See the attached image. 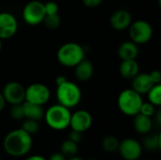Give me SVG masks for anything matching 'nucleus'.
I'll return each mask as SVG.
<instances>
[{
	"mask_svg": "<svg viewBox=\"0 0 161 160\" xmlns=\"http://www.w3.org/2000/svg\"><path fill=\"white\" fill-rule=\"evenodd\" d=\"M32 144V136L22 128L8 132L3 141L5 152L13 157H21L27 155L31 150Z\"/></svg>",
	"mask_w": 161,
	"mask_h": 160,
	"instance_id": "f257e3e1",
	"label": "nucleus"
},
{
	"mask_svg": "<svg viewBox=\"0 0 161 160\" xmlns=\"http://www.w3.org/2000/svg\"><path fill=\"white\" fill-rule=\"evenodd\" d=\"M71 114L70 108L58 103L44 111L43 119L51 129L61 131L70 126Z\"/></svg>",
	"mask_w": 161,
	"mask_h": 160,
	"instance_id": "f03ea898",
	"label": "nucleus"
},
{
	"mask_svg": "<svg viewBox=\"0 0 161 160\" xmlns=\"http://www.w3.org/2000/svg\"><path fill=\"white\" fill-rule=\"evenodd\" d=\"M56 96L58 104L71 109L80 103L82 92L78 85L67 79L65 82L57 86Z\"/></svg>",
	"mask_w": 161,
	"mask_h": 160,
	"instance_id": "7ed1b4c3",
	"label": "nucleus"
},
{
	"mask_svg": "<svg viewBox=\"0 0 161 160\" xmlns=\"http://www.w3.org/2000/svg\"><path fill=\"white\" fill-rule=\"evenodd\" d=\"M57 58L62 66L75 67L85 58V50L76 42H66L58 48Z\"/></svg>",
	"mask_w": 161,
	"mask_h": 160,
	"instance_id": "20e7f679",
	"label": "nucleus"
},
{
	"mask_svg": "<svg viewBox=\"0 0 161 160\" xmlns=\"http://www.w3.org/2000/svg\"><path fill=\"white\" fill-rule=\"evenodd\" d=\"M143 100L140 93L132 89L124 90L118 96L117 104L120 111L130 117H134L140 112Z\"/></svg>",
	"mask_w": 161,
	"mask_h": 160,
	"instance_id": "39448f33",
	"label": "nucleus"
},
{
	"mask_svg": "<svg viewBox=\"0 0 161 160\" xmlns=\"http://www.w3.org/2000/svg\"><path fill=\"white\" fill-rule=\"evenodd\" d=\"M45 14L44 3L39 0H31L26 3L22 11L24 21L29 25H38L42 23Z\"/></svg>",
	"mask_w": 161,
	"mask_h": 160,
	"instance_id": "423d86ee",
	"label": "nucleus"
},
{
	"mask_svg": "<svg viewBox=\"0 0 161 160\" xmlns=\"http://www.w3.org/2000/svg\"><path fill=\"white\" fill-rule=\"evenodd\" d=\"M152 25L144 20H138L129 25V37L137 44H144L153 37Z\"/></svg>",
	"mask_w": 161,
	"mask_h": 160,
	"instance_id": "0eeeda50",
	"label": "nucleus"
},
{
	"mask_svg": "<svg viewBox=\"0 0 161 160\" xmlns=\"http://www.w3.org/2000/svg\"><path fill=\"white\" fill-rule=\"evenodd\" d=\"M51 97V91L49 88L42 83H33L30 84L25 89V101L43 106L45 105Z\"/></svg>",
	"mask_w": 161,
	"mask_h": 160,
	"instance_id": "6e6552de",
	"label": "nucleus"
},
{
	"mask_svg": "<svg viewBox=\"0 0 161 160\" xmlns=\"http://www.w3.org/2000/svg\"><path fill=\"white\" fill-rule=\"evenodd\" d=\"M6 102L9 105L22 104L25 101V88L17 81L8 82L1 91Z\"/></svg>",
	"mask_w": 161,
	"mask_h": 160,
	"instance_id": "1a4fd4ad",
	"label": "nucleus"
},
{
	"mask_svg": "<svg viewBox=\"0 0 161 160\" xmlns=\"http://www.w3.org/2000/svg\"><path fill=\"white\" fill-rule=\"evenodd\" d=\"M118 152L124 159L138 160L142 154V146L137 140L127 138L120 141Z\"/></svg>",
	"mask_w": 161,
	"mask_h": 160,
	"instance_id": "9d476101",
	"label": "nucleus"
},
{
	"mask_svg": "<svg viewBox=\"0 0 161 160\" xmlns=\"http://www.w3.org/2000/svg\"><path fill=\"white\" fill-rule=\"evenodd\" d=\"M18 30L16 17L8 11L0 12V39L8 40L12 38Z\"/></svg>",
	"mask_w": 161,
	"mask_h": 160,
	"instance_id": "9b49d317",
	"label": "nucleus"
},
{
	"mask_svg": "<svg viewBox=\"0 0 161 160\" xmlns=\"http://www.w3.org/2000/svg\"><path fill=\"white\" fill-rule=\"evenodd\" d=\"M92 124V117L89 111L84 109H79L71 114L70 127L72 128V130L84 133L91 128Z\"/></svg>",
	"mask_w": 161,
	"mask_h": 160,
	"instance_id": "f8f14e48",
	"label": "nucleus"
},
{
	"mask_svg": "<svg viewBox=\"0 0 161 160\" xmlns=\"http://www.w3.org/2000/svg\"><path fill=\"white\" fill-rule=\"evenodd\" d=\"M109 22L115 30L121 31L129 27L132 23V16L126 9H118L111 14Z\"/></svg>",
	"mask_w": 161,
	"mask_h": 160,
	"instance_id": "ddd939ff",
	"label": "nucleus"
},
{
	"mask_svg": "<svg viewBox=\"0 0 161 160\" xmlns=\"http://www.w3.org/2000/svg\"><path fill=\"white\" fill-rule=\"evenodd\" d=\"M132 80V90L140 93L141 95L146 94L150 89L155 85L149 75V74L139 73Z\"/></svg>",
	"mask_w": 161,
	"mask_h": 160,
	"instance_id": "4468645a",
	"label": "nucleus"
},
{
	"mask_svg": "<svg viewBox=\"0 0 161 160\" xmlns=\"http://www.w3.org/2000/svg\"><path fill=\"white\" fill-rule=\"evenodd\" d=\"M74 68H75V75L76 79H78L79 81H83V82L88 81L93 75L94 67H93L92 62L90 59H87V58L82 59Z\"/></svg>",
	"mask_w": 161,
	"mask_h": 160,
	"instance_id": "2eb2a0df",
	"label": "nucleus"
},
{
	"mask_svg": "<svg viewBox=\"0 0 161 160\" xmlns=\"http://www.w3.org/2000/svg\"><path fill=\"white\" fill-rule=\"evenodd\" d=\"M118 56L122 60L126 59H136L139 56V47L138 44L134 41H126L120 44L118 48Z\"/></svg>",
	"mask_w": 161,
	"mask_h": 160,
	"instance_id": "dca6fc26",
	"label": "nucleus"
},
{
	"mask_svg": "<svg viewBox=\"0 0 161 160\" xmlns=\"http://www.w3.org/2000/svg\"><path fill=\"white\" fill-rule=\"evenodd\" d=\"M119 71L122 77L131 80L140 73V65L136 59L122 60Z\"/></svg>",
	"mask_w": 161,
	"mask_h": 160,
	"instance_id": "f3484780",
	"label": "nucleus"
},
{
	"mask_svg": "<svg viewBox=\"0 0 161 160\" xmlns=\"http://www.w3.org/2000/svg\"><path fill=\"white\" fill-rule=\"evenodd\" d=\"M22 105H23L25 119H30V120H34L38 122L43 119L44 110L42 108V106L35 105L26 101H24Z\"/></svg>",
	"mask_w": 161,
	"mask_h": 160,
	"instance_id": "a211bd4d",
	"label": "nucleus"
},
{
	"mask_svg": "<svg viewBox=\"0 0 161 160\" xmlns=\"http://www.w3.org/2000/svg\"><path fill=\"white\" fill-rule=\"evenodd\" d=\"M133 124H134L135 130L142 135L149 134L153 128L152 118L145 116V115H142L141 113H138L137 115L134 116Z\"/></svg>",
	"mask_w": 161,
	"mask_h": 160,
	"instance_id": "6ab92c4d",
	"label": "nucleus"
},
{
	"mask_svg": "<svg viewBox=\"0 0 161 160\" xmlns=\"http://www.w3.org/2000/svg\"><path fill=\"white\" fill-rule=\"evenodd\" d=\"M78 152V145L76 142L67 139L65 140L60 145V153L64 155L66 157H71L73 156L77 155Z\"/></svg>",
	"mask_w": 161,
	"mask_h": 160,
	"instance_id": "aec40b11",
	"label": "nucleus"
},
{
	"mask_svg": "<svg viewBox=\"0 0 161 160\" xmlns=\"http://www.w3.org/2000/svg\"><path fill=\"white\" fill-rule=\"evenodd\" d=\"M144 147L149 151H156L161 149V134H154L147 136L143 141Z\"/></svg>",
	"mask_w": 161,
	"mask_h": 160,
	"instance_id": "412c9836",
	"label": "nucleus"
},
{
	"mask_svg": "<svg viewBox=\"0 0 161 160\" xmlns=\"http://www.w3.org/2000/svg\"><path fill=\"white\" fill-rule=\"evenodd\" d=\"M148 97V102L153 104L155 107H159L161 105V85H154L150 91L146 93Z\"/></svg>",
	"mask_w": 161,
	"mask_h": 160,
	"instance_id": "4be33fe9",
	"label": "nucleus"
},
{
	"mask_svg": "<svg viewBox=\"0 0 161 160\" xmlns=\"http://www.w3.org/2000/svg\"><path fill=\"white\" fill-rule=\"evenodd\" d=\"M119 144H120L119 140L114 136H107L102 141L103 149L108 153H114L118 151Z\"/></svg>",
	"mask_w": 161,
	"mask_h": 160,
	"instance_id": "5701e85b",
	"label": "nucleus"
},
{
	"mask_svg": "<svg viewBox=\"0 0 161 160\" xmlns=\"http://www.w3.org/2000/svg\"><path fill=\"white\" fill-rule=\"evenodd\" d=\"M42 23L44 24V25L51 30L57 29L59 25H60V17L58 15V13L56 14H45Z\"/></svg>",
	"mask_w": 161,
	"mask_h": 160,
	"instance_id": "b1692460",
	"label": "nucleus"
},
{
	"mask_svg": "<svg viewBox=\"0 0 161 160\" xmlns=\"http://www.w3.org/2000/svg\"><path fill=\"white\" fill-rule=\"evenodd\" d=\"M22 129H24L25 132H27L28 134H30L31 136L38 133V131L40 130V124L38 121H34V120H30V119H25L22 124Z\"/></svg>",
	"mask_w": 161,
	"mask_h": 160,
	"instance_id": "393cba45",
	"label": "nucleus"
},
{
	"mask_svg": "<svg viewBox=\"0 0 161 160\" xmlns=\"http://www.w3.org/2000/svg\"><path fill=\"white\" fill-rule=\"evenodd\" d=\"M9 114L13 120L16 121H21L25 119L24 115V109H23V105L22 104H16V105H11Z\"/></svg>",
	"mask_w": 161,
	"mask_h": 160,
	"instance_id": "a878e982",
	"label": "nucleus"
},
{
	"mask_svg": "<svg viewBox=\"0 0 161 160\" xmlns=\"http://www.w3.org/2000/svg\"><path fill=\"white\" fill-rule=\"evenodd\" d=\"M139 113L152 118L155 115V113H156V107L153 104H151L150 102H146V103L142 102Z\"/></svg>",
	"mask_w": 161,
	"mask_h": 160,
	"instance_id": "bb28decb",
	"label": "nucleus"
},
{
	"mask_svg": "<svg viewBox=\"0 0 161 160\" xmlns=\"http://www.w3.org/2000/svg\"><path fill=\"white\" fill-rule=\"evenodd\" d=\"M44 9L46 14H56L58 13V5L54 1H48L44 3Z\"/></svg>",
	"mask_w": 161,
	"mask_h": 160,
	"instance_id": "cd10ccee",
	"label": "nucleus"
},
{
	"mask_svg": "<svg viewBox=\"0 0 161 160\" xmlns=\"http://www.w3.org/2000/svg\"><path fill=\"white\" fill-rule=\"evenodd\" d=\"M82 134L83 133H80V132H77V131H75V130H72L68 136V139L76 142L77 144L82 141Z\"/></svg>",
	"mask_w": 161,
	"mask_h": 160,
	"instance_id": "c85d7f7f",
	"label": "nucleus"
},
{
	"mask_svg": "<svg viewBox=\"0 0 161 160\" xmlns=\"http://www.w3.org/2000/svg\"><path fill=\"white\" fill-rule=\"evenodd\" d=\"M149 75H150V77H151V79H152V81H153V83H154L155 85H157V84H160L161 73L159 72V71H158V70L152 71V72L149 74Z\"/></svg>",
	"mask_w": 161,
	"mask_h": 160,
	"instance_id": "c756f323",
	"label": "nucleus"
},
{
	"mask_svg": "<svg viewBox=\"0 0 161 160\" xmlns=\"http://www.w3.org/2000/svg\"><path fill=\"white\" fill-rule=\"evenodd\" d=\"M103 1L104 0H82V3L87 8H96L100 4H102Z\"/></svg>",
	"mask_w": 161,
	"mask_h": 160,
	"instance_id": "7c9ffc66",
	"label": "nucleus"
},
{
	"mask_svg": "<svg viewBox=\"0 0 161 160\" xmlns=\"http://www.w3.org/2000/svg\"><path fill=\"white\" fill-rule=\"evenodd\" d=\"M48 160H67V158H66V157L64 155H62L59 152V153H54V154H52Z\"/></svg>",
	"mask_w": 161,
	"mask_h": 160,
	"instance_id": "2f4dec72",
	"label": "nucleus"
},
{
	"mask_svg": "<svg viewBox=\"0 0 161 160\" xmlns=\"http://www.w3.org/2000/svg\"><path fill=\"white\" fill-rule=\"evenodd\" d=\"M66 80H67V78L65 77V75H58V76H57V77H56L55 82H56V85L58 86V85H59V84H61V83L65 82Z\"/></svg>",
	"mask_w": 161,
	"mask_h": 160,
	"instance_id": "473e14b6",
	"label": "nucleus"
},
{
	"mask_svg": "<svg viewBox=\"0 0 161 160\" xmlns=\"http://www.w3.org/2000/svg\"><path fill=\"white\" fill-rule=\"evenodd\" d=\"M6 104H7V102H6V100H5V98H4L2 92L0 91V111H2V110L5 108Z\"/></svg>",
	"mask_w": 161,
	"mask_h": 160,
	"instance_id": "72a5a7b5",
	"label": "nucleus"
},
{
	"mask_svg": "<svg viewBox=\"0 0 161 160\" xmlns=\"http://www.w3.org/2000/svg\"><path fill=\"white\" fill-rule=\"evenodd\" d=\"M25 160H47V159H46V158H44V157H42V156L35 155V156L28 157L27 158H25Z\"/></svg>",
	"mask_w": 161,
	"mask_h": 160,
	"instance_id": "f704fd0d",
	"label": "nucleus"
},
{
	"mask_svg": "<svg viewBox=\"0 0 161 160\" xmlns=\"http://www.w3.org/2000/svg\"><path fill=\"white\" fill-rule=\"evenodd\" d=\"M67 160H84L82 157H78V156H73V157H69Z\"/></svg>",
	"mask_w": 161,
	"mask_h": 160,
	"instance_id": "c9c22d12",
	"label": "nucleus"
},
{
	"mask_svg": "<svg viewBox=\"0 0 161 160\" xmlns=\"http://www.w3.org/2000/svg\"><path fill=\"white\" fill-rule=\"evenodd\" d=\"M1 50H2V40L0 39V52H1Z\"/></svg>",
	"mask_w": 161,
	"mask_h": 160,
	"instance_id": "e433bc0d",
	"label": "nucleus"
}]
</instances>
